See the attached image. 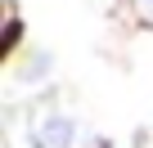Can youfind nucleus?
Returning a JSON list of instances; mask_svg holds the SVG:
<instances>
[{
  "instance_id": "obj_1",
  "label": "nucleus",
  "mask_w": 153,
  "mask_h": 148,
  "mask_svg": "<svg viewBox=\"0 0 153 148\" xmlns=\"http://www.w3.org/2000/svg\"><path fill=\"white\" fill-rule=\"evenodd\" d=\"M72 135H76V126H72L68 117H54V121L41 126V148H68Z\"/></svg>"
},
{
  "instance_id": "obj_2",
  "label": "nucleus",
  "mask_w": 153,
  "mask_h": 148,
  "mask_svg": "<svg viewBox=\"0 0 153 148\" xmlns=\"http://www.w3.org/2000/svg\"><path fill=\"white\" fill-rule=\"evenodd\" d=\"M135 5H140V18H149V23H153V0H135Z\"/></svg>"
}]
</instances>
